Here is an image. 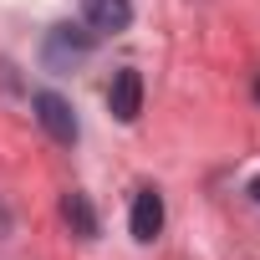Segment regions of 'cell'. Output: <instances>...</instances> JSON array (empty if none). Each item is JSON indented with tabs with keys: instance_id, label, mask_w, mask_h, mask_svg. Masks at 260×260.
Masks as SVG:
<instances>
[{
	"instance_id": "4",
	"label": "cell",
	"mask_w": 260,
	"mask_h": 260,
	"mask_svg": "<svg viewBox=\"0 0 260 260\" xmlns=\"http://www.w3.org/2000/svg\"><path fill=\"white\" fill-rule=\"evenodd\" d=\"M127 230H133L138 245H153L158 240V230H164V199H158V189H138L133 214H127Z\"/></svg>"
},
{
	"instance_id": "3",
	"label": "cell",
	"mask_w": 260,
	"mask_h": 260,
	"mask_svg": "<svg viewBox=\"0 0 260 260\" xmlns=\"http://www.w3.org/2000/svg\"><path fill=\"white\" fill-rule=\"evenodd\" d=\"M82 16H87L92 36H117L133 26V0H82Z\"/></svg>"
},
{
	"instance_id": "5",
	"label": "cell",
	"mask_w": 260,
	"mask_h": 260,
	"mask_svg": "<svg viewBox=\"0 0 260 260\" xmlns=\"http://www.w3.org/2000/svg\"><path fill=\"white\" fill-rule=\"evenodd\" d=\"M92 51V31H77V26H56L46 36V61L61 67V61H82Z\"/></svg>"
},
{
	"instance_id": "2",
	"label": "cell",
	"mask_w": 260,
	"mask_h": 260,
	"mask_svg": "<svg viewBox=\"0 0 260 260\" xmlns=\"http://www.w3.org/2000/svg\"><path fill=\"white\" fill-rule=\"evenodd\" d=\"M107 107H112L117 122H138V112H143V77H138L133 67H122V72L112 77V87H107Z\"/></svg>"
},
{
	"instance_id": "6",
	"label": "cell",
	"mask_w": 260,
	"mask_h": 260,
	"mask_svg": "<svg viewBox=\"0 0 260 260\" xmlns=\"http://www.w3.org/2000/svg\"><path fill=\"white\" fill-rule=\"evenodd\" d=\"M61 219L72 224V235L77 240H92L97 235V214H92V204H87V194H61Z\"/></svg>"
},
{
	"instance_id": "8",
	"label": "cell",
	"mask_w": 260,
	"mask_h": 260,
	"mask_svg": "<svg viewBox=\"0 0 260 260\" xmlns=\"http://www.w3.org/2000/svg\"><path fill=\"white\" fill-rule=\"evenodd\" d=\"M255 92H260V87H255Z\"/></svg>"
},
{
	"instance_id": "7",
	"label": "cell",
	"mask_w": 260,
	"mask_h": 260,
	"mask_svg": "<svg viewBox=\"0 0 260 260\" xmlns=\"http://www.w3.org/2000/svg\"><path fill=\"white\" fill-rule=\"evenodd\" d=\"M250 199H255V204H260V179H255V184H250Z\"/></svg>"
},
{
	"instance_id": "1",
	"label": "cell",
	"mask_w": 260,
	"mask_h": 260,
	"mask_svg": "<svg viewBox=\"0 0 260 260\" xmlns=\"http://www.w3.org/2000/svg\"><path fill=\"white\" fill-rule=\"evenodd\" d=\"M31 107H36V122L46 127V133L56 138V143H77V112H72V102L61 97V92H36L31 97Z\"/></svg>"
}]
</instances>
